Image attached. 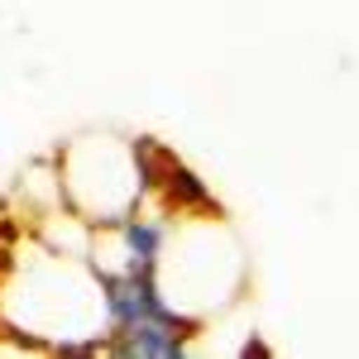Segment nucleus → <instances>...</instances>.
Wrapping results in <instances>:
<instances>
[{"label": "nucleus", "instance_id": "nucleus-1", "mask_svg": "<svg viewBox=\"0 0 359 359\" xmlns=\"http://www.w3.org/2000/svg\"><path fill=\"white\" fill-rule=\"evenodd\" d=\"M158 201H163V211L168 216H206V221H221L225 216V206L211 196V187L196 177L192 168L182 163V158H172V163L163 168V182H158Z\"/></svg>", "mask_w": 359, "mask_h": 359}, {"label": "nucleus", "instance_id": "nucleus-2", "mask_svg": "<svg viewBox=\"0 0 359 359\" xmlns=\"http://www.w3.org/2000/svg\"><path fill=\"white\" fill-rule=\"evenodd\" d=\"M115 230H120V240H125V269H139V264H154V269H158V254H163V245H168L163 221H149V216L130 211V216H120Z\"/></svg>", "mask_w": 359, "mask_h": 359}, {"label": "nucleus", "instance_id": "nucleus-3", "mask_svg": "<svg viewBox=\"0 0 359 359\" xmlns=\"http://www.w3.org/2000/svg\"><path fill=\"white\" fill-rule=\"evenodd\" d=\"M177 154L172 149H163L154 135H139V139H130V172H135V187H139V196H154L158 192V182H163V168L172 163Z\"/></svg>", "mask_w": 359, "mask_h": 359}, {"label": "nucleus", "instance_id": "nucleus-4", "mask_svg": "<svg viewBox=\"0 0 359 359\" xmlns=\"http://www.w3.org/2000/svg\"><path fill=\"white\" fill-rule=\"evenodd\" d=\"M48 355H72V359H96L101 355V331H91L82 340V335H62V340H53L48 345Z\"/></svg>", "mask_w": 359, "mask_h": 359}, {"label": "nucleus", "instance_id": "nucleus-5", "mask_svg": "<svg viewBox=\"0 0 359 359\" xmlns=\"http://www.w3.org/2000/svg\"><path fill=\"white\" fill-rule=\"evenodd\" d=\"M240 355H245V359H269L273 350H269V340H259V335H249L245 345H240Z\"/></svg>", "mask_w": 359, "mask_h": 359}, {"label": "nucleus", "instance_id": "nucleus-6", "mask_svg": "<svg viewBox=\"0 0 359 359\" xmlns=\"http://www.w3.org/2000/svg\"><path fill=\"white\" fill-rule=\"evenodd\" d=\"M20 240V221L15 216H0V245H15Z\"/></svg>", "mask_w": 359, "mask_h": 359}]
</instances>
